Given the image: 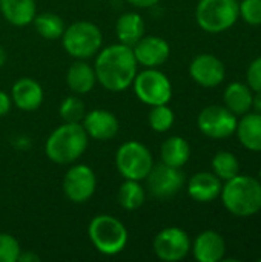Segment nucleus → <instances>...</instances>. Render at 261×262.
Listing matches in <instances>:
<instances>
[{"label": "nucleus", "instance_id": "obj_1", "mask_svg": "<svg viewBox=\"0 0 261 262\" xmlns=\"http://www.w3.org/2000/svg\"><path fill=\"white\" fill-rule=\"evenodd\" d=\"M94 71L97 83L109 92H123L132 86L138 72V63L132 48L114 43L102 48L95 55Z\"/></svg>", "mask_w": 261, "mask_h": 262}, {"label": "nucleus", "instance_id": "obj_2", "mask_svg": "<svg viewBox=\"0 0 261 262\" xmlns=\"http://www.w3.org/2000/svg\"><path fill=\"white\" fill-rule=\"evenodd\" d=\"M225 209L237 218H249L261 210V181L249 175H237L225 181L220 193Z\"/></svg>", "mask_w": 261, "mask_h": 262}, {"label": "nucleus", "instance_id": "obj_3", "mask_svg": "<svg viewBox=\"0 0 261 262\" xmlns=\"http://www.w3.org/2000/svg\"><path fill=\"white\" fill-rule=\"evenodd\" d=\"M88 143L89 137L82 123H63L48 137L45 154L55 164H72L86 152Z\"/></svg>", "mask_w": 261, "mask_h": 262}, {"label": "nucleus", "instance_id": "obj_4", "mask_svg": "<svg viewBox=\"0 0 261 262\" xmlns=\"http://www.w3.org/2000/svg\"><path fill=\"white\" fill-rule=\"evenodd\" d=\"M88 236L95 250L105 256L120 255L129 239L126 226L112 215H97L88 226Z\"/></svg>", "mask_w": 261, "mask_h": 262}, {"label": "nucleus", "instance_id": "obj_5", "mask_svg": "<svg viewBox=\"0 0 261 262\" xmlns=\"http://www.w3.org/2000/svg\"><path fill=\"white\" fill-rule=\"evenodd\" d=\"M60 38L66 54L75 60H89L103 48V34L100 28L86 20L66 26Z\"/></svg>", "mask_w": 261, "mask_h": 262}, {"label": "nucleus", "instance_id": "obj_6", "mask_svg": "<svg viewBox=\"0 0 261 262\" xmlns=\"http://www.w3.org/2000/svg\"><path fill=\"white\" fill-rule=\"evenodd\" d=\"M240 17L238 0H198L197 25L209 34H222L232 28Z\"/></svg>", "mask_w": 261, "mask_h": 262}, {"label": "nucleus", "instance_id": "obj_7", "mask_svg": "<svg viewBox=\"0 0 261 262\" xmlns=\"http://www.w3.org/2000/svg\"><path fill=\"white\" fill-rule=\"evenodd\" d=\"M154 166L151 150L140 141L129 140L115 152V167L123 180L143 181Z\"/></svg>", "mask_w": 261, "mask_h": 262}, {"label": "nucleus", "instance_id": "obj_8", "mask_svg": "<svg viewBox=\"0 0 261 262\" xmlns=\"http://www.w3.org/2000/svg\"><path fill=\"white\" fill-rule=\"evenodd\" d=\"M137 98L146 106L168 104L172 98V84L158 68H143L132 81Z\"/></svg>", "mask_w": 261, "mask_h": 262}, {"label": "nucleus", "instance_id": "obj_9", "mask_svg": "<svg viewBox=\"0 0 261 262\" xmlns=\"http://www.w3.org/2000/svg\"><path fill=\"white\" fill-rule=\"evenodd\" d=\"M238 118L226 106L212 104L205 107L197 117L198 130L212 140H223L235 134Z\"/></svg>", "mask_w": 261, "mask_h": 262}, {"label": "nucleus", "instance_id": "obj_10", "mask_svg": "<svg viewBox=\"0 0 261 262\" xmlns=\"http://www.w3.org/2000/svg\"><path fill=\"white\" fill-rule=\"evenodd\" d=\"M191 244V238L183 229L166 227L155 235L152 249L160 261L178 262L189 255Z\"/></svg>", "mask_w": 261, "mask_h": 262}, {"label": "nucleus", "instance_id": "obj_11", "mask_svg": "<svg viewBox=\"0 0 261 262\" xmlns=\"http://www.w3.org/2000/svg\"><path fill=\"white\" fill-rule=\"evenodd\" d=\"M97 189L95 172L88 164H72L63 178V192L75 204H83L92 198Z\"/></svg>", "mask_w": 261, "mask_h": 262}, {"label": "nucleus", "instance_id": "obj_12", "mask_svg": "<svg viewBox=\"0 0 261 262\" xmlns=\"http://www.w3.org/2000/svg\"><path fill=\"white\" fill-rule=\"evenodd\" d=\"M145 181L151 195L163 200V198H171L182 190L185 184V175L178 167L158 163L152 166Z\"/></svg>", "mask_w": 261, "mask_h": 262}, {"label": "nucleus", "instance_id": "obj_13", "mask_svg": "<svg viewBox=\"0 0 261 262\" xmlns=\"http://www.w3.org/2000/svg\"><path fill=\"white\" fill-rule=\"evenodd\" d=\"M134 57L138 66L143 68H158L165 64L171 55L169 43L158 35H143L132 46Z\"/></svg>", "mask_w": 261, "mask_h": 262}, {"label": "nucleus", "instance_id": "obj_14", "mask_svg": "<svg viewBox=\"0 0 261 262\" xmlns=\"http://www.w3.org/2000/svg\"><path fill=\"white\" fill-rule=\"evenodd\" d=\"M191 78L203 88H215L223 83L226 68L220 58L212 54H200L189 64Z\"/></svg>", "mask_w": 261, "mask_h": 262}, {"label": "nucleus", "instance_id": "obj_15", "mask_svg": "<svg viewBox=\"0 0 261 262\" xmlns=\"http://www.w3.org/2000/svg\"><path fill=\"white\" fill-rule=\"evenodd\" d=\"M82 126L88 134V137L97 141L112 140L120 129V123L115 114L106 109L88 111L82 120Z\"/></svg>", "mask_w": 261, "mask_h": 262}, {"label": "nucleus", "instance_id": "obj_16", "mask_svg": "<svg viewBox=\"0 0 261 262\" xmlns=\"http://www.w3.org/2000/svg\"><path fill=\"white\" fill-rule=\"evenodd\" d=\"M9 95L12 104L25 112H32L38 109L45 98L42 84L31 77H22L17 81H14Z\"/></svg>", "mask_w": 261, "mask_h": 262}, {"label": "nucleus", "instance_id": "obj_17", "mask_svg": "<svg viewBox=\"0 0 261 262\" xmlns=\"http://www.w3.org/2000/svg\"><path fill=\"white\" fill-rule=\"evenodd\" d=\"M191 252L198 262H220L225 259L226 243L218 232L205 230L191 244Z\"/></svg>", "mask_w": 261, "mask_h": 262}, {"label": "nucleus", "instance_id": "obj_18", "mask_svg": "<svg viewBox=\"0 0 261 262\" xmlns=\"http://www.w3.org/2000/svg\"><path fill=\"white\" fill-rule=\"evenodd\" d=\"M223 183L214 172H198L188 181V195L197 203H212L222 193Z\"/></svg>", "mask_w": 261, "mask_h": 262}, {"label": "nucleus", "instance_id": "obj_19", "mask_svg": "<svg viewBox=\"0 0 261 262\" xmlns=\"http://www.w3.org/2000/svg\"><path fill=\"white\" fill-rule=\"evenodd\" d=\"M66 84L75 95L89 94L97 84L94 66L86 60H75L66 72Z\"/></svg>", "mask_w": 261, "mask_h": 262}, {"label": "nucleus", "instance_id": "obj_20", "mask_svg": "<svg viewBox=\"0 0 261 262\" xmlns=\"http://www.w3.org/2000/svg\"><path fill=\"white\" fill-rule=\"evenodd\" d=\"M235 134L240 144L252 152H261V114L248 112L237 123Z\"/></svg>", "mask_w": 261, "mask_h": 262}, {"label": "nucleus", "instance_id": "obj_21", "mask_svg": "<svg viewBox=\"0 0 261 262\" xmlns=\"http://www.w3.org/2000/svg\"><path fill=\"white\" fill-rule=\"evenodd\" d=\"M145 20L138 12H123L115 21V35L118 43L132 48L145 35Z\"/></svg>", "mask_w": 261, "mask_h": 262}, {"label": "nucleus", "instance_id": "obj_22", "mask_svg": "<svg viewBox=\"0 0 261 262\" xmlns=\"http://www.w3.org/2000/svg\"><path fill=\"white\" fill-rule=\"evenodd\" d=\"M0 12L12 26H26L32 23L37 5L35 0H0Z\"/></svg>", "mask_w": 261, "mask_h": 262}, {"label": "nucleus", "instance_id": "obj_23", "mask_svg": "<svg viewBox=\"0 0 261 262\" xmlns=\"http://www.w3.org/2000/svg\"><path fill=\"white\" fill-rule=\"evenodd\" d=\"M225 106L235 115H245L251 112L252 101H254V91L240 81L231 83L223 94Z\"/></svg>", "mask_w": 261, "mask_h": 262}, {"label": "nucleus", "instance_id": "obj_24", "mask_svg": "<svg viewBox=\"0 0 261 262\" xmlns=\"http://www.w3.org/2000/svg\"><path fill=\"white\" fill-rule=\"evenodd\" d=\"M160 158L162 163L182 169L191 158V146L183 137L172 135L163 141L160 147Z\"/></svg>", "mask_w": 261, "mask_h": 262}, {"label": "nucleus", "instance_id": "obj_25", "mask_svg": "<svg viewBox=\"0 0 261 262\" xmlns=\"http://www.w3.org/2000/svg\"><path fill=\"white\" fill-rule=\"evenodd\" d=\"M146 192L140 181L135 180H125L117 192V201L122 209L125 210H137L145 204Z\"/></svg>", "mask_w": 261, "mask_h": 262}, {"label": "nucleus", "instance_id": "obj_26", "mask_svg": "<svg viewBox=\"0 0 261 262\" xmlns=\"http://www.w3.org/2000/svg\"><path fill=\"white\" fill-rule=\"evenodd\" d=\"M32 25L37 31L38 35H42L43 38L48 40H57L62 37L66 25L63 21V18L58 14L54 12H42V14H35Z\"/></svg>", "mask_w": 261, "mask_h": 262}, {"label": "nucleus", "instance_id": "obj_27", "mask_svg": "<svg viewBox=\"0 0 261 262\" xmlns=\"http://www.w3.org/2000/svg\"><path fill=\"white\" fill-rule=\"evenodd\" d=\"M212 172L222 180V181H228L234 177H237L240 173V163L238 158L228 152V150H222L217 152L212 158Z\"/></svg>", "mask_w": 261, "mask_h": 262}, {"label": "nucleus", "instance_id": "obj_28", "mask_svg": "<svg viewBox=\"0 0 261 262\" xmlns=\"http://www.w3.org/2000/svg\"><path fill=\"white\" fill-rule=\"evenodd\" d=\"M174 121H175L174 111L168 104L151 106V112L148 115V123L154 132H158V134L168 132L174 126Z\"/></svg>", "mask_w": 261, "mask_h": 262}, {"label": "nucleus", "instance_id": "obj_29", "mask_svg": "<svg viewBox=\"0 0 261 262\" xmlns=\"http://www.w3.org/2000/svg\"><path fill=\"white\" fill-rule=\"evenodd\" d=\"M86 114L85 101L78 95H69L66 97L58 107V115L63 120V123H82L83 117Z\"/></svg>", "mask_w": 261, "mask_h": 262}, {"label": "nucleus", "instance_id": "obj_30", "mask_svg": "<svg viewBox=\"0 0 261 262\" xmlns=\"http://www.w3.org/2000/svg\"><path fill=\"white\" fill-rule=\"evenodd\" d=\"M22 247L9 233H0V262H18Z\"/></svg>", "mask_w": 261, "mask_h": 262}, {"label": "nucleus", "instance_id": "obj_31", "mask_svg": "<svg viewBox=\"0 0 261 262\" xmlns=\"http://www.w3.org/2000/svg\"><path fill=\"white\" fill-rule=\"evenodd\" d=\"M240 6V17L252 26L261 25V0H242Z\"/></svg>", "mask_w": 261, "mask_h": 262}, {"label": "nucleus", "instance_id": "obj_32", "mask_svg": "<svg viewBox=\"0 0 261 262\" xmlns=\"http://www.w3.org/2000/svg\"><path fill=\"white\" fill-rule=\"evenodd\" d=\"M246 78H248V86L254 92H261V57H257L249 64Z\"/></svg>", "mask_w": 261, "mask_h": 262}, {"label": "nucleus", "instance_id": "obj_33", "mask_svg": "<svg viewBox=\"0 0 261 262\" xmlns=\"http://www.w3.org/2000/svg\"><path fill=\"white\" fill-rule=\"evenodd\" d=\"M11 107H12L11 95L6 94V92H3V91H0V117L8 115L9 111H11Z\"/></svg>", "mask_w": 261, "mask_h": 262}, {"label": "nucleus", "instance_id": "obj_34", "mask_svg": "<svg viewBox=\"0 0 261 262\" xmlns=\"http://www.w3.org/2000/svg\"><path fill=\"white\" fill-rule=\"evenodd\" d=\"M131 6H134V8H140V9H143V8H152V6H155L160 0H126Z\"/></svg>", "mask_w": 261, "mask_h": 262}, {"label": "nucleus", "instance_id": "obj_35", "mask_svg": "<svg viewBox=\"0 0 261 262\" xmlns=\"http://www.w3.org/2000/svg\"><path fill=\"white\" fill-rule=\"evenodd\" d=\"M40 261V256L32 253V252H26V253H20L18 256V262H38Z\"/></svg>", "mask_w": 261, "mask_h": 262}, {"label": "nucleus", "instance_id": "obj_36", "mask_svg": "<svg viewBox=\"0 0 261 262\" xmlns=\"http://www.w3.org/2000/svg\"><path fill=\"white\" fill-rule=\"evenodd\" d=\"M252 107L255 109V112L261 114V92H254V101H252Z\"/></svg>", "mask_w": 261, "mask_h": 262}, {"label": "nucleus", "instance_id": "obj_37", "mask_svg": "<svg viewBox=\"0 0 261 262\" xmlns=\"http://www.w3.org/2000/svg\"><path fill=\"white\" fill-rule=\"evenodd\" d=\"M5 63H6V51H5V48L0 45V68H3Z\"/></svg>", "mask_w": 261, "mask_h": 262}, {"label": "nucleus", "instance_id": "obj_38", "mask_svg": "<svg viewBox=\"0 0 261 262\" xmlns=\"http://www.w3.org/2000/svg\"><path fill=\"white\" fill-rule=\"evenodd\" d=\"M258 177H260V181H261V167H260V170H258Z\"/></svg>", "mask_w": 261, "mask_h": 262}, {"label": "nucleus", "instance_id": "obj_39", "mask_svg": "<svg viewBox=\"0 0 261 262\" xmlns=\"http://www.w3.org/2000/svg\"><path fill=\"white\" fill-rule=\"evenodd\" d=\"M260 262H261V258H260Z\"/></svg>", "mask_w": 261, "mask_h": 262}]
</instances>
